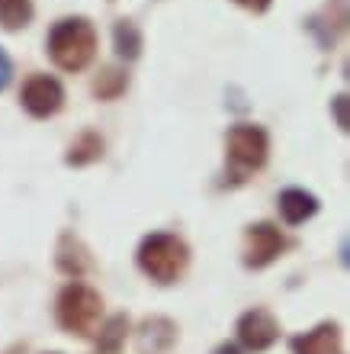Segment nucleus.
I'll list each match as a JSON object with an SVG mask.
<instances>
[{
    "mask_svg": "<svg viewBox=\"0 0 350 354\" xmlns=\"http://www.w3.org/2000/svg\"><path fill=\"white\" fill-rule=\"evenodd\" d=\"M122 87H126V77H122L119 71H106L103 81H97V93H100V97H113V93H119Z\"/></svg>",
    "mask_w": 350,
    "mask_h": 354,
    "instance_id": "dca6fc26",
    "label": "nucleus"
},
{
    "mask_svg": "<svg viewBox=\"0 0 350 354\" xmlns=\"http://www.w3.org/2000/svg\"><path fill=\"white\" fill-rule=\"evenodd\" d=\"M93 48H97V36L87 19H61L48 36V55L65 71H81L90 65Z\"/></svg>",
    "mask_w": 350,
    "mask_h": 354,
    "instance_id": "f257e3e1",
    "label": "nucleus"
},
{
    "mask_svg": "<svg viewBox=\"0 0 350 354\" xmlns=\"http://www.w3.org/2000/svg\"><path fill=\"white\" fill-rule=\"evenodd\" d=\"M212 354H241V348L238 345H219Z\"/></svg>",
    "mask_w": 350,
    "mask_h": 354,
    "instance_id": "aec40b11",
    "label": "nucleus"
},
{
    "mask_svg": "<svg viewBox=\"0 0 350 354\" xmlns=\"http://www.w3.org/2000/svg\"><path fill=\"white\" fill-rule=\"evenodd\" d=\"M135 342H139L142 354H167L171 348H174V342H177V328H174L171 319H161V316L145 319Z\"/></svg>",
    "mask_w": 350,
    "mask_h": 354,
    "instance_id": "6e6552de",
    "label": "nucleus"
},
{
    "mask_svg": "<svg viewBox=\"0 0 350 354\" xmlns=\"http://www.w3.org/2000/svg\"><path fill=\"white\" fill-rule=\"evenodd\" d=\"M286 248V239L280 235L277 225L257 223L244 232V264L248 268H267L270 261H277V254Z\"/></svg>",
    "mask_w": 350,
    "mask_h": 354,
    "instance_id": "39448f33",
    "label": "nucleus"
},
{
    "mask_svg": "<svg viewBox=\"0 0 350 354\" xmlns=\"http://www.w3.org/2000/svg\"><path fill=\"white\" fill-rule=\"evenodd\" d=\"M186 261H190L186 245L177 235H167V232L148 235L139 248V268L151 280H157V283H174L186 270Z\"/></svg>",
    "mask_w": 350,
    "mask_h": 354,
    "instance_id": "f03ea898",
    "label": "nucleus"
},
{
    "mask_svg": "<svg viewBox=\"0 0 350 354\" xmlns=\"http://www.w3.org/2000/svg\"><path fill=\"white\" fill-rule=\"evenodd\" d=\"M235 3H241V7H248V10H267L270 7V0H235Z\"/></svg>",
    "mask_w": 350,
    "mask_h": 354,
    "instance_id": "6ab92c4d",
    "label": "nucleus"
},
{
    "mask_svg": "<svg viewBox=\"0 0 350 354\" xmlns=\"http://www.w3.org/2000/svg\"><path fill=\"white\" fill-rule=\"evenodd\" d=\"M334 116H338V126H341L344 132H347V126H350V120H347V97H334Z\"/></svg>",
    "mask_w": 350,
    "mask_h": 354,
    "instance_id": "f3484780",
    "label": "nucleus"
},
{
    "mask_svg": "<svg viewBox=\"0 0 350 354\" xmlns=\"http://www.w3.org/2000/svg\"><path fill=\"white\" fill-rule=\"evenodd\" d=\"M10 77H13V65H10V58H7V52L0 48V91L10 84Z\"/></svg>",
    "mask_w": 350,
    "mask_h": 354,
    "instance_id": "a211bd4d",
    "label": "nucleus"
},
{
    "mask_svg": "<svg viewBox=\"0 0 350 354\" xmlns=\"http://www.w3.org/2000/svg\"><path fill=\"white\" fill-rule=\"evenodd\" d=\"M238 338L241 345L251 348V351H267L280 338V326L267 309H251V313H244L238 319Z\"/></svg>",
    "mask_w": 350,
    "mask_h": 354,
    "instance_id": "0eeeda50",
    "label": "nucleus"
},
{
    "mask_svg": "<svg viewBox=\"0 0 350 354\" xmlns=\"http://www.w3.org/2000/svg\"><path fill=\"white\" fill-rule=\"evenodd\" d=\"M293 354H341L338 348V326L324 322V326L293 338Z\"/></svg>",
    "mask_w": 350,
    "mask_h": 354,
    "instance_id": "1a4fd4ad",
    "label": "nucleus"
},
{
    "mask_svg": "<svg viewBox=\"0 0 350 354\" xmlns=\"http://www.w3.org/2000/svg\"><path fill=\"white\" fill-rule=\"evenodd\" d=\"M58 268L71 274V277H81L87 270V252H84V245L74 235H65L61 245H58Z\"/></svg>",
    "mask_w": 350,
    "mask_h": 354,
    "instance_id": "9b49d317",
    "label": "nucleus"
},
{
    "mask_svg": "<svg viewBox=\"0 0 350 354\" xmlns=\"http://www.w3.org/2000/svg\"><path fill=\"white\" fill-rule=\"evenodd\" d=\"M19 100H23V106H26L32 116L46 120V116H55V113L61 110V103H65V91H61V84H58L55 77L36 75V77H29L26 81L23 93H19Z\"/></svg>",
    "mask_w": 350,
    "mask_h": 354,
    "instance_id": "423d86ee",
    "label": "nucleus"
},
{
    "mask_svg": "<svg viewBox=\"0 0 350 354\" xmlns=\"http://www.w3.org/2000/svg\"><path fill=\"white\" fill-rule=\"evenodd\" d=\"M225 149H229V158L238 168H260L267 161V132L260 126H235L225 139Z\"/></svg>",
    "mask_w": 350,
    "mask_h": 354,
    "instance_id": "20e7f679",
    "label": "nucleus"
},
{
    "mask_svg": "<svg viewBox=\"0 0 350 354\" xmlns=\"http://www.w3.org/2000/svg\"><path fill=\"white\" fill-rule=\"evenodd\" d=\"M29 19H32L29 0H0V23L7 29H23Z\"/></svg>",
    "mask_w": 350,
    "mask_h": 354,
    "instance_id": "4468645a",
    "label": "nucleus"
},
{
    "mask_svg": "<svg viewBox=\"0 0 350 354\" xmlns=\"http://www.w3.org/2000/svg\"><path fill=\"white\" fill-rule=\"evenodd\" d=\"M103 316V299L97 290L84 287V283H68L58 297V322L61 328H68L71 335L90 338L100 326Z\"/></svg>",
    "mask_w": 350,
    "mask_h": 354,
    "instance_id": "7ed1b4c3",
    "label": "nucleus"
},
{
    "mask_svg": "<svg viewBox=\"0 0 350 354\" xmlns=\"http://www.w3.org/2000/svg\"><path fill=\"white\" fill-rule=\"evenodd\" d=\"M103 155V139L97 136V132H84L81 139L71 145V155H68V165H90V161H97Z\"/></svg>",
    "mask_w": 350,
    "mask_h": 354,
    "instance_id": "f8f14e48",
    "label": "nucleus"
},
{
    "mask_svg": "<svg viewBox=\"0 0 350 354\" xmlns=\"http://www.w3.org/2000/svg\"><path fill=\"white\" fill-rule=\"evenodd\" d=\"M113 39H116V52H119L122 58H139V48H142V32L135 29V23H129V19H122V23H116V29H113Z\"/></svg>",
    "mask_w": 350,
    "mask_h": 354,
    "instance_id": "ddd939ff",
    "label": "nucleus"
},
{
    "mask_svg": "<svg viewBox=\"0 0 350 354\" xmlns=\"http://www.w3.org/2000/svg\"><path fill=\"white\" fill-rule=\"evenodd\" d=\"M126 328H129V319H126V316H113L110 322H106V328L100 332V351H106V354L119 351L122 338H126Z\"/></svg>",
    "mask_w": 350,
    "mask_h": 354,
    "instance_id": "2eb2a0df",
    "label": "nucleus"
},
{
    "mask_svg": "<svg viewBox=\"0 0 350 354\" xmlns=\"http://www.w3.org/2000/svg\"><path fill=\"white\" fill-rule=\"evenodd\" d=\"M280 213L289 225H299L305 219H312L318 213V200H315L309 190H299V187H289L280 194Z\"/></svg>",
    "mask_w": 350,
    "mask_h": 354,
    "instance_id": "9d476101",
    "label": "nucleus"
}]
</instances>
